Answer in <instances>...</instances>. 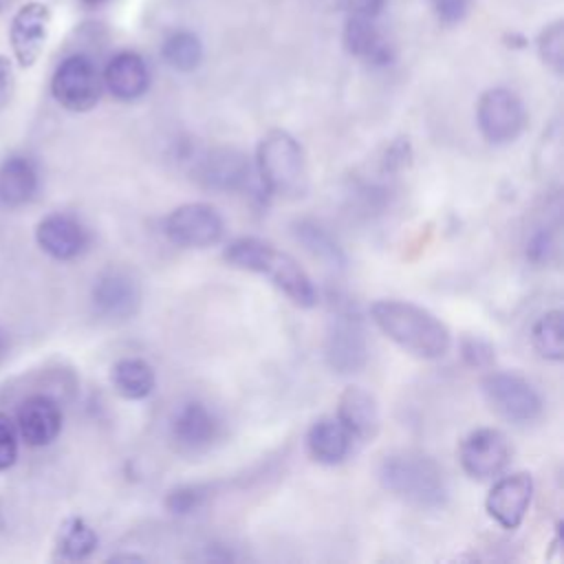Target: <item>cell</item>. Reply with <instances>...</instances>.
<instances>
[{
	"label": "cell",
	"instance_id": "cell-15",
	"mask_svg": "<svg viewBox=\"0 0 564 564\" xmlns=\"http://www.w3.org/2000/svg\"><path fill=\"white\" fill-rule=\"evenodd\" d=\"M13 423L20 441L29 447H46L59 436L64 414L53 394L33 392L20 401Z\"/></svg>",
	"mask_w": 564,
	"mask_h": 564
},
{
	"label": "cell",
	"instance_id": "cell-12",
	"mask_svg": "<svg viewBox=\"0 0 564 564\" xmlns=\"http://www.w3.org/2000/svg\"><path fill=\"white\" fill-rule=\"evenodd\" d=\"M51 7L40 0H31L15 9L9 22V44L13 59L20 68H31L44 53L48 29H51Z\"/></svg>",
	"mask_w": 564,
	"mask_h": 564
},
{
	"label": "cell",
	"instance_id": "cell-24",
	"mask_svg": "<svg viewBox=\"0 0 564 564\" xmlns=\"http://www.w3.org/2000/svg\"><path fill=\"white\" fill-rule=\"evenodd\" d=\"M110 383L119 397L128 401H141L152 394L156 386V375L145 359L123 357L112 364Z\"/></svg>",
	"mask_w": 564,
	"mask_h": 564
},
{
	"label": "cell",
	"instance_id": "cell-5",
	"mask_svg": "<svg viewBox=\"0 0 564 564\" xmlns=\"http://www.w3.org/2000/svg\"><path fill=\"white\" fill-rule=\"evenodd\" d=\"M104 93V82L97 64L84 55H66L53 70L51 95L68 112L93 110Z\"/></svg>",
	"mask_w": 564,
	"mask_h": 564
},
{
	"label": "cell",
	"instance_id": "cell-1",
	"mask_svg": "<svg viewBox=\"0 0 564 564\" xmlns=\"http://www.w3.org/2000/svg\"><path fill=\"white\" fill-rule=\"evenodd\" d=\"M375 326L419 359H441L452 346L449 328L427 308L405 300H377L370 306Z\"/></svg>",
	"mask_w": 564,
	"mask_h": 564
},
{
	"label": "cell",
	"instance_id": "cell-16",
	"mask_svg": "<svg viewBox=\"0 0 564 564\" xmlns=\"http://www.w3.org/2000/svg\"><path fill=\"white\" fill-rule=\"evenodd\" d=\"M35 242L48 258L70 262L88 249L90 236L79 218L64 212H51L35 225Z\"/></svg>",
	"mask_w": 564,
	"mask_h": 564
},
{
	"label": "cell",
	"instance_id": "cell-19",
	"mask_svg": "<svg viewBox=\"0 0 564 564\" xmlns=\"http://www.w3.org/2000/svg\"><path fill=\"white\" fill-rule=\"evenodd\" d=\"M40 192V167L22 152H11L0 161V207L20 209Z\"/></svg>",
	"mask_w": 564,
	"mask_h": 564
},
{
	"label": "cell",
	"instance_id": "cell-26",
	"mask_svg": "<svg viewBox=\"0 0 564 564\" xmlns=\"http://www.w3.org/2000/svg\"><path fill=\"white\" fill-rule=\"evenodd\" d=\"M203 55H205V48L200 37L187 29L172 31L161 44L163 62L178 73L196 70L203 62Z\"/></svg>",
	"mask_w": 564,
	"mask_h": 564
},
{
	"label": "cell",
	"instance_id": "cell-14",
	"mask_svg": "<svg viewBox=\"0 0 564 564\" xmlns=\"http://www.w3.org/2000/svg\"><path fill=\"white\" fill-rule=\"evenodd\" d=\"M220 434L216 412L203 401L181 403L170 419V438L181 454L207 452Z\"/></svg>",
	"mask_w": 564,
	"mask_h": 564
},
{
	"label": "cell",
	"instance_id": "cell-11",
	"mask_svg": "<svg viewBox=\"0 0 564 564\" xmlns=\"http://www.w3.org/2000/svg\"><path fill=\"white\" fill-rule=\"evenodd\" d=\"M90 306L106 322H126L141 306L139 282L123 269H106L90 286Z\"/></svg>",
	"mask_w": 564,
	"mask_h": 564
},
{
	"label": "cell",
	"instance_id": "cell-34",
	"mask_svg": "<svg viewBox=\"0 0 564 564\" xmlns=\"http://www.w3.org/2000/svg\"><path fill=\"white\" fill-rule=\"evenodd\" d=\"M15 95V68L13 62L0 53V112L13 101Z\"/></svg>",
	"mask_w": 564,
	"mask_h": 564
},
{
	"label": "cell",
	"instance_id": "cell-31",
	"mask_svg": "<svg viewBox=\"0 0 564 564\" xmlns=\"http://www.w3.org/2000/svg\"><path fill=\"white\" fill-rule=\"evenodd\" d=\"M20 452V436L13 419L7 412H0V471H7L15 465Z\"/></svg>",
	"mask_w": 564,
	"mask_h": 564
},
{
	"label": "cell",
	"instance_id": "cell-13",
	"mask_svg": "<svg viewBox=\"0 0 564 564\" xmlns=\"http://www.w3.org/2000/svg\"><path fill=\"white\" fill-rule=\"evenodd\" d=\"M192 176L205 189L238 192L251 181V163L236 148H212L194 159Z\"/></svg>",
	"mask_w": 564,
	"mask_h": 564
},
{
	"label": "cell",
	"instance_id": "cell-21",
	"mask_svg": "<svg viewBox=\"0 0 564 564\" xmlns=\"http://www.w3.org/2000/svg\"><path fill=\"white\" fill-rule=\"evenodd\" d=\"M337 421L348 430L352 441H370L379 432L377 399L361 386H348L337 399Z\"/></svg>",
	"mask_w": 564,
	"mask_h": 564
},
{
	"label": "cell",
	"instance_id": "cell-18",
	"mask_svg": "<svg viewBox=\"0 0 564 564\" xmlns=\"http://www.w3.org/2000/svg\"><path fill=\"white\" fill-rule=\"evenodd\" d=\"M344 46L350 55L372 64L388 66L394 59V48L379 26V15L361 9H350L344 22Z\"/></svg>",
	"mask_w": 564,
	"mask_h": 564
},
{
	"label": "cell",
	"instance_id": "cell-7",
	"mask_svg": "<svg viewBox=\"0 0 564 564\" xmlns=\"http://www.w3.org/2000/svg\"><path fill=\"white\" fill-rule=\"evenodd\" d=\"M476 123L489 143L505 145L522 134L527 126V108L513 90L502 86L489 88L478 99Z\"/></svg>",
	"mask_w": 564,
	"mask_h": 564
},
{
	"label": "cell",
	"instance_id": "cell-30",
	"mask_svg": "<svg viewBox=\"0 0 564 564\" xmlns=\"http://www.w3.org/2000/svg\"><path fill=\"white\" fill-rule=\"evenodd\" d=\"M460 357L471 368H489L496 359V350L487 339L478 335H465L460 339Z\"/></svg>",
	"mask_w": 564,
	"mask_h": 564
},
{
	"label": "cell",
	"instance_id": "cell-17",
	"mask_svg": "<svg viewBox=\"0 0 564 564\" xmlns=\"http://www.w3.org/2000/svg\"><path fill=\"white\" fill-rule=\"evenodd\" d=\"M531 498L533 476L529 471H513L500 476L491 485L485 498V509L502 529H518L529 511Z\"/></svg>",
	"mask_w": 564,
	"mask_h": 564
},
{
	"label": "cell",
	"instance_id": "cell-10",
	"mask_svg": "<svg viewBox=\"0 0 564 564\" xmlns=\"http://www.w3.org/2000/svg\"><path fill=\"white\" fill-rule=\"evenodd\" d=\"M511 452L513 449L505 432L496 427H478L460 441L458 460L469 478L489 480L507 469Z\"/></svg>",
	"mask_w": 564,
	"mask_h": 564
},
{
	"label": "cell",
	"instance_id": "cell-35",
	"mask_svg": "<svg viewBox=\"0 0 564 564\" xmlns=\"http://www.w3.org/2000/svg\"><path fill=\"white\" fill-rule=\"evenodd\" d=\"M108 0H82V4L84 7H90V9H95V7H101V4H106Z\"/></svg>",
	"mask_w": 564,
	"mask_h": 564
},
{
	"label": "cell",
	"instance_id": "cell-33",
	"mask_svg": "<svg viewBox=\"0 0 564 564\" xmlns=\"http://www.w3.org/2000/svg\"><path fill=\"white\" fill-rule=\"evenodd\" d=\"M436 18L445 24L460 22L469 11V0H430Z\"/></svg>",
	"mask_w": 564,
	"mask_h": 564
},
{
	"label": "cell",
	"instance_id": "cell-27",
	"mask_svg": "<svg viewBox=\"0 0 564 564\" xmlns=\"http://www.w3.org/2000/svg\"><path fill=\"white\" fill-rule=\"evenodd\" d=\"M533 348L540 357L549 361H562L564 359V324H562V311L553 308L538 317L531 330Z\"/></svg>",
	"mask_w": 564,
	"mask_h": 564
},
{
	"label": "cell",
	"instance_id": "cell-36",
	"mask_svg": "<svg viewBox=\"0 0 564 564\" xmlns=\"http://www.w3.org/2000/svg\"><path fill=\"white\" fill-rule=\"evenodd\" d=\"M4 352H7V337H4V333L0 330V361H2Z\"/></svg>",
	"mask_w": 564,
	"mask_h": 564
},
{
	"label": "cell",
	"instance_id": "cell-22",
	"mask_svg": "<svg viewBox=\"0 0 564 564\" xmlns=\"http://www.w3.org/2000/svg\"><path fill=\"white\" fill-rule=\"evenodd\" d=\"M352 447V436L337 416L317 419L306 432V449L319 465H339Z\"/></svg>",
	"mask_w": 564,
	"mask_h": 564
},
{
	"label": "cell",
	"instance_id": "cell-29",
	"mask_svg": "<svg viewBox=\"0 0 564 564\" xmlns=\"http://www.w3.org/2000/svg\"><path fill=\"white\" fill-rule=\"evenodd\" d=\"M207 498V487L203 485H181L174 487L172 491H167L165 496V507L167 511L176 513V516H185L196 511Z\"/></svg>",
	"mask_w": 564,
	"mask_h": 564
},
{
	"label": "cell",
	"instance_id": "cell-2",
	"mask_svg": "<svg viewBox=\"0 0 564 564\" xmlns=\"http://www.w3.org/2000/svg\"><path fill=\"white\" fill-rule=\"evenodd\" d=\"M223 258L236 269L267 275L273 286H278L291 302L302 308L317 304V289L304 267H300L291 253L262 238H236L225 247Z\"/></svg>",
	"mask_w": 564,
	"mask_h": 564
},
{
	"label": "cell",
	"instance_id": "cell-9",
	"mask_svg": "<svg viewBox=\"0 0 564 564\" xmlns=\"http://www.w3.org/2000/svg\"><path fill=\"white\" fill-rule=\"evenodd\" d=\"M167 240L183 249H205L225 234L223 216L207 203H185L172 209L163 223Z\"/></svg>",
	"mask_w": 564,
	"mask_h": 564
},
{
	"label": "cell",
	"instance_id": "cell-20",
	"mask_svg": "<svg viewBox=\"0 0 564 564\" xmlns=\"http://www.w3.org/2000/svg\"><path fill=\"white\" fill-rule=\"evenodd\" d=\"M104 88L119 101H134L150 88V68L134 51L115 53L101 70Z\"/></svg>",
	"mask_w": 564,
	"mask_h": 564
},
{
	"label": "cell",
	"instance_id": "cell-3",
	"mask_svg": "<svg viewBox=\"0 0 564 564\" xmlns=\"http://www.w3.org/2000/svg\"><path fill=\"white\" fill-rule=\"evenodd\" d=\"M386 491L416 509H438L447 502V482L434 458L414 449L386 454L379 463Z\"/></svg>",
	"mask_w": 564,
	"mask_h": 564
},
{
	"label": "cell",
	"instance_id": "cell-8",
	"mask_svg": "<svg viewBox=\"0 0 564 564\" xmlns=\"http://www.w3.org/2000/svg\"><path fill=\"white\" fill-rule=\"evenodd\" d=\"M326 361L339 375L359 372L368 361L364 319L355 308H339L326 333Z\"/></svg>",
	"mask_w": 564,
	"mask_h": 564
},
{
	"label": "cell",
	"instance_id": "cell-23",
	"mask_svg": "<svg viewBox=\"0 0 564 564\" xmlns=\"http://www.w3.org/2000/svg\"><path fill=\"white\" fill-rule=\"evenodd\" d=\"M99 544L95 529L79 516L66 518L53 540V560L62 562H84Z\"/></svg>",
	"mask_w": 564,
	"mask_h": 564
},
{
	"label": "cell",
	"instance_id": "cell-6",
	"mask_svg": "<svg viewBox=\"0 0 564 564\" xmlns=\"http://www.w3.org/2000/svg\"><path fill=\"white\" fill-rule=\"evenodd\" d=\"M480 388L489 408L509 423L524 425L542 414L540 392L520 375L489 372L482 377Z\"/></svg>",
	"mask_w": 564,
	"mask_h": 564
},
{
	"label": "cell",
	"instance_id": "cell-25",
	"mask_svg": "<svg viewBox=\"0 0 564 564\" xmlns=\"http://www.w3.org/2000/svg\"><path fill=\"white\" fill-rule=\"evenodd\" d=\"M293 236L295 240L322 264L330 269H344L346 267V256L339 242L315 220H297L293 225Z\"/></svg>",
	"mask_w": 564,
	"mask_h": 564
},
{
	"label": "cell",
	"instance_id": "cell-28",
	"mask_svg": "<svg viewBox=\"0 0 564 564\" xmlns=\"http://www.w3.org/2000/svg\"><path fill=\"white\" fill-rule=\"evenodd\" d=\"M540 59L557 75L564 70V24L557 20L542 29L538 37Z\"/></svg>",
	"mask_w": 564,
	"mask_h": 564
},
{
	"label": "cell",
	"instance_id": "cell-32",
	"mask_svg": "<svg viewBox=\"0 0 564 564\" xmlns=\"http://www.w3.org/2000/svg\"><path fill=\"white\" fill-rule=\"evenodd\" d=\"M555 253V236L549 227H540L531 234V238L527 240V258L535 264H544L551 262Z\"/></svg>",
	"mask_w": 564,
	"mask_h": 564
},
{
	"label": "cell",
	"instance_id": "cell-4",
	"mask_svg": "<svg viewBox=\"0 0 564 564\" xmlns=\"http://www.w3.org/2000/svg\"><path fill=\"white\" fill-rule=\"evenodd\" d=\"M256 170L264 192L284 198L304 196L308 187L306 156L300 141L286 130L267 132L256 150Z\"/></svg>",
	"mask_w": 564,
	"mask_h": 564
},
{
	"label": "cell",
	"instance_id": "cell-37",
	"mask_svg": "<svg viewBox=\"0 0 564 564\" xmlns=\"http://www.w3.org/2000/svg\"><path fill=\"white\" fill-rule=\"evenodd\" d=\"M11 4H13V0H0V13H4Z\"/></svg>",
	"mask_w": 564,
	"mask_h": 564
}]
</instances>
